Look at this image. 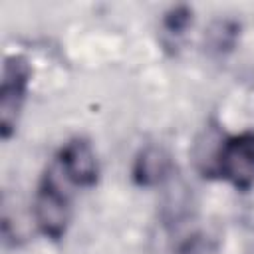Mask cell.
<instances>
[{
  "instance_id": "cell-2",
  "label": "cell",
  "mask_w": 254,
  "mask_h": 254,
  "mask_svg": "<svg viewBox=\"0 0 254 254\" xmlns=\"http://www.w3.org/2000/svg\"><path fill=\"white\" fill-rule=\"evenodd\" d=\"M32 212L38 230L46 238L50 240L64 238L71 220V206L67 194L54 181V177H44V181L40 183L34 194Z\"/></svg>"
},
{
  "instance_id": "cell-1",
  "label": "cell",
  "mask_w": 254,
  "mask_h": 254,
  "mask_svg": "<svg viewBox=\"0 0 254 254\" xmlns=\"http://www.w3.org/2000/svg\"><path fill=\"white\" fill-rule=\"evenodd\" d=\"M216 177L228 181L236 190H248L254 185V131H242L222 139Z\"/></svg>"
},
{
  "instance_id": "cell-6",
  "label": "cell",
  "mask_w": 254,
  "mask_h": 254,
  "mask_svg": "<svg viewBox=\"0 0 254 254\" xmlns=\"http://www.w3.org/2000/svg\"><path fill=\"white\" fill-rule=\"evenodd\" d=\"M192 20V12L187 8V6H177L173 8L167 16H165V26L169 32H175V34H181Z\"/></svg>"
},
{
  "instance_id": "cell-5",
  "label": "cell",
  "mask_w": 254,
  "mask_h": 254,
  "mask_svg": "<svg viewBox=\"0 0 254 254\" xmlns=\"http://www.w3.org/2000/svg\"><path fill=\"white\" fill-rule=\"evenodd\" d=\"M173 177V159L161 145H145L133 161V181L139 187H159Z\"/></svg>"
},
{
  "instance_id": "cell-4",
  "label": "cell",
  "mask_w": 254,
  "mask_h": 254,
  "mask_svg": "<svg viewBox=\"0 0 254 254\" xmlns=\"http://www.w3.org/2000/svg\"><path fill=\"white\" fill-rule=\"evenodd\" d=\"M60 167L67 181L77 187H93L99 179V161L87 139H69L60 151Z\"/></svg>"
},
{
  "instance_id": "cell-3",
  "label": "cell",
  "mask_w": 254,
  "mask_h": 254,
  "mask_svg": "<svg viewBox=\"0 0 254 254\" xmlns=\"http://www.w3.org/2000/svg\"><path fill=\"white\" fill-rule=\"evenodd\" d=\"M30 67L24 58L10 56L4 64L2 71V87H0V133L2 139H10L16 131L18 117L28 93Z\"/></svg>"
}]
</instances>
